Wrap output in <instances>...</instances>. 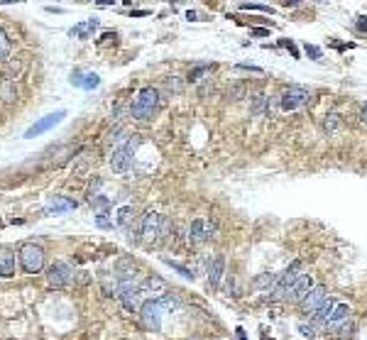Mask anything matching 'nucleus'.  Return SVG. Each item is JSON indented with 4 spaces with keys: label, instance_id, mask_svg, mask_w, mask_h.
<instances>
[{
    "label": "nucleus",
    "instance_id": "f257e3e1",
    "mask_svg": "<svg viewBox=\"0 0 367 340\" xmlns=\"http://www.w3.org/2000/svg\"><path fill=\"white\" fill-rule=\"evenodd\" d=\"M157 105H159V91L152 88V86H145L140 93H137V98L133 100L130 113H133L135 120H149V118L155 115Z\"/></svg>",
    "mask_w": 367,
    "mask_h": 340
},
{
    "label": "nucleus",
    "instance_id": "f03ea898",
    "mask_svg": "<svg viewBox=\"0 0 367 340\" xmlns=\"http://www.w3.org/2000/svg\"><path fill=\"white\" fill-rule=\"evenodd\" d=\"M17 257H20V264H23V269L27 274H37L45 267V250L39 245H32V242L23 245Z\"/></svg>",
    "mask_w": 367,
    "mask_h": 340
},
{
    "label": "nucleus",
    "instance_id": "7ed1b4c3",
    "mask_svg": "<svg viewBox=\"0 0 367 340\" xmlns=\"http://www.w3.org/2000/svg\"><path fill=\"white\" fill-rule=\"evenodd\" d=\"M309 100H311V93H309L306 88L289 86V88H284V93L279 96V105H282V110H287V113H294V110L306 108Z\"/></svg>",
    "mask_w": 367,
    "mask_h": 340
},
{
    "label": "nucleus",
    "instance_id": "20e7f679",
    "mask_svg": "<svg viewBox=\"0 0 367 340\" xmlns=\"http://www.w3.org/2000/svg\"><path fill=\"white\" fill-rule=\"evenodd\" d=\"M140 311H142L140 316H142V321H145L147 328H152V330L162 328V313H164L167 308H164V304H162L159 299H149V301H145Z\"/></svg>",
    "mask_w": 367,
    "mask_h": 340
},
{
    "label": "nucleus",
    "instance_id": "39448f33",
    "mask_svg": "<svg viewBox=\"0 0 367 340\" xmlns=\"http://www.w3.org/2000/svg\"><path fill=\"white\" fill-rule=\"evenodd\" d=\"M162 228H164V218L155 210H147L142 216V232L140 235H142L145 242H157L159 235H162Z\"/></svg>",
    "mask_w": 367,
    "mask_h": 340
},
{
    "label": "nucleus",
    "instance_id": "423d86ee",
    "mask_svg": "<svg viewBox=\"0 0 367 340\" xmlns=\"http://www.w3.org/2000/svg\"><path fill=\"white\" fill-rule=\"evenodd\" d=\"M301 269H304V262L301 260H296V262H291V267L284 272V274L277 277V284H274V289H272V294L277 299H284V294L289 291V286L296 282L301 277Z\"/></svg>",
    "mask_w": 367,
    "mask_h": 340
},
{
    "label": "nucleus",
    "instance_id": "0eeeda50",
    "mask_svg": "<svg viewBox=\"0 0 367 340\" xmlns=\"http://www.w3.org/2000/svg\"><path fill=\"white\" fill-rule=\"evenodd\" d=\"M47 279L54 289H61V286H69L74 282V272L67 262H54L49 269H47Z\"/></svg>",
    "mask_w": 367,
    "mask_h": 340
},
{
    "label": "nucleus",
    "instance_id": "6e6552de",
    "mask_svg": "<svg viewBox=\"0 0 367 340\" xmlns=\"http://www.w3.org/2000/svg\"><path fill=\"white\" fill-rule=\"evenodd\" d=\"M313 286H316V282H313L311 274H301L294 284L289 286V291L284 294V301H291V304H301L304 301V296L311 291Z\"/></svg>",
    "mask_w": 367,
    "mask_h": 340
},
{
    "label": "nucleus",
    "instance_id": "1a4fd4ad",
    "mask_svg": "<svg viewBox=\"0 0 367 340\" xmlns=\"http://www.w3.org/2000/svg\"><path fill=\"white\" fill-rule=\"evenodd\" d=\"M130 164H133V144H122V147H115L111 154V169L115 174H125L130 172Z\"/></svg>",
    "mask_w": 367,
    "mask_h": 340
},
{
    "label": "nucleus",
    "instance_id": "9d476101",
    "mask_svg": "<svg viewBox=\"0 0 367 340\" xmlns=\"http://www.w3.org/2000/svg\"><path fill=\"white\" fill-rule=\"evenodd\" d=\"M67 118V113L64 110H56V113H49V115H45L42 120H37L32 125V128H27V132H25V137L27 140H32V137H37V135H42V132H47V130H52L54 125H59V122Z\"/></svg>",
    "mask_w": 367,
    "mask_h": 340
},
{
    "label": "nucleus",
    "instance_id": "9b49d317",
    "mask_svg": "<svg viewBox=\"0 0 367 340\" xmlns=\"http://www.w3.org/2000/svg\"><path fill=\"white\" fill-rule=\"evenodd\" d=\"M213 232H215V225H213L211 220H206V218L191 220V225H189V238H191L193 242H206V240H211Z\"/></svg>",
    "mask_w": 367,
    "mask_h": 340
},
{
    "label": "nucleus",
    "instance_id": "f8f14e48",
    "mask_svg": "<svg viewBox=\"0 0 367 340\" xmlns=\"http://www.w3.org/2000/svg\"><path fill=\"white\" fill-rule=\"evenodd\" d=\"M118 296H120V301L125 304L127 311H140V308H142V299H145V294H142V289H140L137 284H133V286L120 289Z\"/></svg>",
    "mask_w": 367,
    "mask_h": 340
},
{
    "label": "nucleus",
    "instance_id": "ddd939ff",
    "mask_svg": "<svg viewBox=\"0 0 367 340\" xmlns=\"http://www.w3.org/2000/svg\"><path fill=\"white\" fill-rule=\"evenodd\" d=\"M328 299V291H326V286H313L311 291L304 296V301H301V311L304 313H316V308L321 306L323 301Z\"/></svg>",
    "mask_w": 367,
    "mask_h": 340
},
{
    "label": "nucleus",
    "instance_id": "4468645a",
    "mask_svg": "<svg viewBox=\"0 0 367 340\" xmlns=\"http://www.w3.org/2000/svg\"><path fill=\"white\" fill-rule=\"evenodd\" d=\"M140 289H142V294H145V296L157 299V296H162V294H167V282L152 274V277H145V279H142Z\"/></svg>",
    "mask_w": 367,
    "mask_h": 340
},
{
    "label": "nucleus",
    "instance_id": "2eb2a0df",
    "mask_svg": "<svg viewBox=\"0 0 367 340\" xmlns=\"http://www.w3.org/2000/svg\"><path fill=\"white\" fill-rule=\"evenodd\" d=\"M15 269H17L15 252H12L10 247H0V277L10 279V277H15Z\"/></svg>",
    "mask_w": 367,
    "mask_h": 340
},
{
    "label": "nucleus",
    "instance_id": "dca6fc26",
    "mask_svg": "<svg viewBox=\"0 0 367 340\" xmlns=\"http://www.w3.org/2000/svg\"><path fill=\"white\" fill-rule=\"evenodd\" d=\"M223 274H225V257H223V254H215L211 267H208V286H211V289H218Z\"/></svg>",
    "mask_w": 367,
    "mask_h": 340
},
{
    "label": "nucleus",
    "instance_id": "f3484780",
    "mask_svg": "<svg viewBox=\"0 0 367 340\" xmlns=\"http://www.w3.org/2000/svg\"><path fill=\"white\" fill-rule=\"evenodd\" d=\"M250 113H252L255 118H265V115H269V98L262 93V91L250 98Z\"/></svg>",
    "mask_w": 367,
    "mask_h": 340
},
{
    "label": "nucleus",
    "instance_id": "a211bd4d",
    "mask_svg": "<svg viewBox=\"0 0 367 340\" xmlns=\"http://www.w3.org/2000/svg\"><path fill=\"white\" fill-rule=\"evenodd\" d=\"M47 208L54 213H69V210H76V201L67 196H52L47 201Z\"/></svg>",
    "mask_w": 367,
    "mask_h": 340
},
{
    "label": "nucleus",
    "instance_id": "6ab92c4d",
    "mask_svg": "<svg viewBox=\"0 0 367 340\" xmlns=\"http://www.w3.org/2000/svg\"><path fill=\"white\" fill-rule=\"evenodd\" d=\"M348 316H350V306L348 304H335L333 311H331V321H328V328L333 330L338 328L343 321H348Z\"/></svg>",
    "mask_w": 367,
    "mask_h": 340
},
{
    "label": "nucleus",
    "instance_id": "aec40b11",
    "mask_svg": "<svg viewBox=\"0 0 367 340\" xmlns=\"http://www.w3.org/2000/svg\"><path fill=\"white\" fill-rule=\"evenodd\" d=\"M98 30V20H86L81 22V25H74L71 27V37H76V39H86L91 32H96Z\"/></svg>",
    "mask_w": 367,
    "mask_h": 340
},
{
    "label": "nucleus",
    "instance_id": "412c9836",
    "mask_svg": "<svg viewBox=\"0 0 367 340\" xmlns=\"http://www.w3.org/2000/svg\"><path fill=\"white\" fill-rule=\"evenodd\" d=\"M343 128V118L338 115V113H328L326 118H323V130L328 132V135H333L335 130H340Z\"/></svg>",
    "mask_w": 367,
    "mask_h": 340
},
{
    "label": "nucleus",
    "instance_id": "4be33fe9",
    "mask_svg": "<svg viewBox=\"0 0 367 340\" xmlns=\"http://www.w3.org/2000/svg\"><path fill=\"white\" fill-rule=\"evenodd\" d=\"M135 220V208L133 206H122V208H118V218H115V223L120 225V228H130V223Z\"/></svg>",
    "mask_w": 367,
    "mask_h": 340
},
{
    "label": "nucleus",
    "instance_id": "5701e85b",
    "mask_svg": "<svg viewBox=\"0 0 367 340\" xmlns=\"http://www.w3.org/2000/svg\"><path fill=\"white\" fill-rule=\"evenodd\" d=\"M274 284H277V274H262L252 282L255 289H274Z\"/></svg>",
    "mask_w": 367,
    "mask_h": 340
},
{
    "label": "nucleus",
    "instance_id": "b1692460",
    "mask_svg": "<svg viewBox=\"0 0 367 340\" xmlns=\"http://www.w3.org/2000/svg\"><path fill=\"white\" fill-rule=\"evenodd\" d=\"M162 262L169 264L171 269H177V272H179L181 277H184V279H193V269H189V267H184V264L174 262V260H169V257H162Z\"/></svg>",
    "mask_w": 367,
    "mask_h": 340
},
{
    "label": "nucleus",
    "instance_id": "393cba45",
    "mask_svg": "<svg viewBox=\"0 0 367 340\" xmlns=\"http://www.w3.org/2000/svg\"><path fill=\"white\" fill-rule=\"evenodd\" d=\"M15 93H17V91H15V83H12L10 78H5L3 86H0V98L10 103V100H15Z\"/></svg>",
    "mask_w": 367,
    "mask_h": 340
},
{
    "label": "nucleus",
    "instance_id": "a878e982",
    "mask_svg": "<svg viewBox=\"0 0 367 340\" xmlns=\"http://www.w3.org/2000/svg\"><path fill=\"white\" fill-rule=\"evenodd\" d=\"M10 49H12V44H10V39H8V34L0 30V61H8Z\"/></svg>",
    "mask_w": 367,
    "mask_h": 340
},
{
    "label": "nucleus",
    "instance_id": "bb28decb",
    "mask_svg": "<svg viewBox=\"0 0 367 340\" xmlns=\"http://www.w3.org/2000/svg\"><path fill=\"white\" fill-rule=\"evenodd\" d=\"M206 74H211V66H208V64H199L196 69H191V71H189V81H191V83H196V81H201V76H206Z\"/></svg>",
    "mask_w": 367,
    "mask_h": 340
},
{
    "label": "nucleus",
    "instance_id": "cd10ccee",
    "mask_svg": "<svg viewBox=\"0 0 367 340\" xmlns=\"http://www.w3.org/2000/svg\"><path fill=\"white\" fill-rule=\"evenodd\" d=\"M338 335H340V338H350V335H353V323H350V321H343V323H340V328H338Z\"/></svg>",
    "mask_w": 367,
    "mask_h": 340
},
{
    "label": "nucleus",
    "instance_id": "c85d7f7f",
    "mask_svg": "<svg viewBox=\"0 0 367 340\" xmlns=\"http://www.w3.org/2000/svg\"><path fill=\"white\" fill-rule=\"evenodd\" d=\"M304 49H306V54L311 56L313 61H321L323 52H321V49H318V47H313V44H306V47H304Z\"/></svg>",
    "mask_w": 367,
    "mask_h": 340
},
{
    "label": "nucleus",
    "instance_id": "c756f323",
    "mask_svg": "<svg viewBox=\"0 0 367 340\" xmlns=\"http://www.w3.org/2000/svg\"><path fill=\"white\" fill-rule=\"evenodd\" d=\"M98 83H100L98 74H86V76H83V88H96Z\"/></svg>",
    "mask_w": 367,
    "mask_h": 340
},
{
    "label": "nucleus",
    "instance_id": "7c9ffc66",
    "mask_svg": "<svg viewBox=\"0 0 367 340\" xmlns=\"http://www.w3.org/2000/svg\"><path fill=\"white\" fill-rule=\"evenodd\" d=\"M240 10H262V12H272L269 5H250V3H243L240 5Z\"/></svg>",
    "mask_w": 367,
    "mask_h": 340
},
{
    "label": "nucleus",
    "instance_id": "2f4dec72",
    "mask_svg": "<svg viewBox=\"0 0 367 340\" xmlns=\"http://www.w3.org/2000/svg\"><path fill=\"white\" fill-rule=\"evenodd\" d=\"M83 76H86V74H83V71H74V74H71V83H74V86H81L83 88Z\"/></svg>",
    "mask_w": 367,
    "mask_h": 340
},
{
    "label": "nucleus",
    "instance_id": "473e14b6",
    "mask_svg": "<svg viewBox=\"0 0 367 340\" xmlns=\"http://www.w3.org/2000/svg\"><path fill=\"white\" fill-rule=\"evenodd\" d=\"M299 333L304 335V338H313V335H316V328H313V326H304V323H301Z\"/></svg>",
    "mask_w": 367,
    "mask_h": 340
},
{
    "label": "nucleus",
    "instance_id": "72a5a7b5",
    "mask_svg": "<svg viewBox=\"0 0 367 340\" xmlns=\"http://www.w3.org/2000/svg\"><path fill=\"white\" fill-rule=\"evenodd\" d=\"M96 223H98V228H113V223L108 218H105V213H98V218H96Z\"/></svg>",
    "mask_w": 367,
    "mask_h": 340
},
{
    "label": "nucleus",
    "instance_id": "f704fd0d",
    "mask_svg": "<svg viewBox=\"0 0 367 340\" xmlns=\"http://www.w3.org/2000/svg\"><path fill=\"white\" fill-rule=\"evenodd\" d=\"M282 47H289V49H291V54H294L296 59H299V52H296V47H294V44H291L289 39H282Z\"/></svg>",
    "mask_w": 367,
    "mask_h": 340
},
{
    "label": "nucleus",
    "instance_id": "c9c22d12",
    "mask_svg": "<svg viewBox=\"0 0 367 340\" xmlns=\"http://www.w3.org/2000/svg\"><path fill=\"white\" fill-rule=\"evenodd\" d=\"M357 30H360V32H367V17H357Z\"/></svg>",
    "mask_w": 367,
    "mask_h": 340
},
{
    "label": "nucleus",
    "instance_id": "e433bc0d",
    "mask_svg": "<svg viewBox=\"0 0 367 340\" xmlns=\"http://www.w3.org/2000/svg\"><path fill=\"white\" fill-rule=\"evenodd\" d=\"M252 37H269V30H260L257 27V30H252Z\"/></svg>",
    "mask_w": 367,
    "mask_h": 340
},
{
    "label": "nucleus",
    "instance_id": "4c0bfd02",
    "mask_svg": "<svg viewBox=\"0 0 367 340\" xmlns=\"http://www.w3.org/2000/svg\"><path fill=\"white\" fill-rule=\"evenodd\" d=\"M282 3H284V5H287V8H294V5H301V3H304V0H282Z\"/></svg>",
    "mask_w": 367,
    "mask_h": 340
},
{
    "label": "nucleus",
    "instance_id": "58836bf2",
    "mask_svg": "<svg viewBox=\"0 0 367 340\" xmlns=\"http://www.w3.org/2000/svg\"><path fill=\"white\" fill-rule=\"evenodd\" d=\"M360 120H362V122L367 125V103L362 105V110H360Z\"/></svg>",
    "mask_w": 367,
    "mask_h": 340
},
{
    "label": "nucleus",
    "instance_id": "ea45409f",
    "mask_svg": "<svg viewBox=\"0 0 367 340\" xmlns=\"http://www.w3.org/2000/svg\"><path fill=\"white\" fill-rule=\"evenodd\" d=\"M186 17H189V20H199V15H196L193 10H189V12H186Z\"/></svg>",
    "mask_w": 367,
    "mask_h": 340
},
{
    "label": "nucleus",
    "instance_id": "a19ab883",
    "mask_svg": "<svg viewBox=\"0 0 367 340\" xmlns=\"http://www.w3.org/2000/svg\"><path fill=\"white\" fill-rule=\"evenodd\" d=\"M98 5H113V0H96Z\"/></svg>",
    "mask_w": 367,
    "mask_h": 340
},
{
    "label": "nucleus",
    "instance_id": "79ce46f5",
    "mask_svg": "<svg viewBox=\"0 0 367 340\" xmlns=\"http://www.w3.org/2000/svg\"><path fill=\"white\" fill-rule=\"evenodd\" d=\"M238 340H245V333H243V328H238Z\"/></svg>",
    "mask_w": 367,
    "mask_h": 340
},
{
    "label": "nucleus",
    "instance_id": "37998d69",
    "mask_svg": "<svg viewBox=\"0 0 367 340\" xmlns=\"http://www.w3.org/2000/svg\"><path fill=\"white\" fill-rule=\"evenodd\" d=\"M0 3H17V0H0Z\"/></svg>",
    "mask_w": 367,
    "mask_h": 340
},
{
    "label": "nucleus",
    "instance_id": "c03bdc74",
    "mask_svg": "<svg viewBox=\"0 0 367 340\" xmlns=\"http://www.w3.org/2000/svg\"><path fill=\"white\" fill-rule=\"evenodd\" d=\"M208 340H215V338H208Z\"/></svg>",
    "mask_w": 367,
    "mask_h": 340
}]
</instances>
